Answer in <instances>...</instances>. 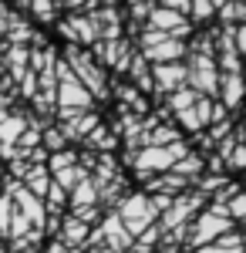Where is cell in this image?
Here are the masks:
<instances>
[{
    "instance_id": "d6a6232c",
    "label": "cell",
    "mask_w": 246,
    "mask_h": 253,
    "mask_svg": "<svg viewBox=\"0 0 246 253\" xmlns=\"http://www.w3.org/2000/svg\"><path fill=\"white\" fill-rule=\"evenodd\" d=\"M44 253H68V247H64L61 240H51V243L44 247Z\"/></svg>"
},
{
    "instance_id": "2e32d148",
    "label": "cell",
    "mask_w": 246,
    "mask_h": 253,
    "mask_svg": "<svg viewBox=\"0 0 246 253\" xmlns=\"http://www.w3.org/2000/svg\"><path fill=\"white\" fill-rule=\"evenodd\" d=\"M20 186H24V189H27L31 196L44 199L47 186H51V172H47V166H31V169L24 172V179H20Z\"/></svg>"
},
{
    "instance_id": "4fadbf2b",
    "label": "cell",
    "mask_w": 246,
    "mask_h": 253,
    "mask_svg": "<svg viewBox=\"0 0 246 253\" xmlns=\"http://www.w3.org/2000/svg\"><path fill=\"white\" fill-rule=\"evenodd\" d=\"M95 125H101V118H98L95 112H81V115L71 118V122H61V132H64L68 142H81V138L88 135Z\"/></svg>"
},
{
    "instance_id": "8992f818",
    "label": "cell",
    "mask_w": 246,
    "mask_h": 253,
    "mask_svg": "<svg viewBox=\"0 0 246 253\" xmlns=\"http://www.w3.org/2000/svg\"><path fill=\"white\" fill-rule=\"evenodd\" d=\"M145 27L159 31V34H169V38H179V41L189 38V20L182 17V14H175V10H165V7H152Z\"/></svg>"
},
{
    "instance_id": "484cf974",
    "label": "cell",
    "mask_w": 246,
    "mask_h": 253,
    "mask_svg": "<svg viewBox=\"0 0 246 253\" xmlns=\"http://www.w3.org/2000/svg\"><path fill=\"white\" fill-rule=\"evenodd\" d=\"M192 17V24H206V20L216 17V10H212V0H189V14L186 20Z\"/></svg>"
},
{
    "instance_id": "cb8c5ba5",
    "label": "cell",
    "mask_w": 246,
    "mask_h": 253,
    "mask_svg": "<svg viewBox=\"0 0 246 253\" xmlns=\"http://www.w3.org/2000/svg\"><path fill=\"white\" fill-rule=\"evenodd\" d=\"M27 14L41 24H54L57 20V7L54 0H27Z\"/></svg>"
},
{
    "instance_id": "4316f807",
    "label": "cell",
    "mask_w": 246,
    "mask_h": 253,
    "mask_svg": "<svg viewBox=\"0 0 246 253\" xmlns=\"http://www.w3.org/2000/svg\"><path fill=\"white\" fill-rule=\"evenodd\" d=\"M44 166H47V172H57V169H68V166H78V152H75V149H61V152H51Z\"/></svg>"
},
{
    "instance_id": "7402d4cb",
    "label": "cell",
    "mask_w": 246,
    "mask_h": 253,
    "mask_svg": "<svg viewBox=\"0 0 246 253\" xmlns=\"http://www.w3.org/2000/svg\"><path fill=\"white\" fill-rule=\"evenodd\" d=\"M196 91H192V88H175V91H169V95H165V108H169L172 115H175V112H186V108H192V105H196Z\"/></svg>"
},
{
    "instance_id": "d6986e66",
    "label": "cell",
    "mask_w": 246,
    "mask_h": 253,
    "mask_svg": "<svg viewBox=\"0 0 246 253\" xmlns=\"http://www.w3.org/2000/svg\"><path fill=\"white\" fill-rule=\"evenodd\" d=\"M24 128H27V115H20V112H7V118L0 122V142H3V145H14Z\"/></svg>"
},
{
    "instance_id": "836d02e7",
    "label": "cell",
    "mask_w": 246,
    "mask_h": 253,
    "mask_svg": "<svg viewBox=\"0 0 246 253\" xmlns=\"http://www.w3.org/2000/svg\"><path fill=\"white\" fill-rule=\"evenodd\" d=\"M98 7H118V0H98Z\"/></svg>"
},
{
    "instance_id": "603a6c76",
    "label": "cell",
    "mask_w": 246,
    "mask_h": 253,
    "mask_svg": "<svg viewBox=\"0 0 246 253\" xmlns=\"http://www.w3.org/2000/svg\"><path fill=\"white\" fill-rule=\"evenodd\" d=\"M152 7L155 3H149V0H128V17H132V24H128V31H145V20H149Z\"/></svg>"
},
{
    "instance_id": "9a60e30c",
    "label": "cell",
    "mask_w": 246,
    "mask_h": 253,
    "mask_svg": "<svg viewBox=\"0 0 246 253\" xmlns=\"http://www.w3.org/2000/svg\"><path fill=\"white\" fill-rule=\"evenodd\" d=\"M81 142H84V149H88V152H98V156H101V152H112L115 145H118V135H115L108 125H95V128L81 138Z\"/></svg>"
},
{
    "instance_id": "3957f363",
    "label": "cell",
    "mask_w": 246,
    "mask_h": 253,
    "mask_svg": "<svg viewBox=\"0 0 246 253\" xmlns=\"http://www.w3.org/2000/svg\"><path fill=\"white\" fill-rule=\"evenodd\" d=\"M115 216L122 219V226L128 230V236H138L142 230H149L152 223L159 219V213H155V206H152V199L145 193H128L118 199V210H115Z\"/></svg>"
},
{
    "instance_id": "ac0fdd59",
    "label": "cell",
    "mask_w": 246,
    "mask_h": 253,
    "mask_svg": "<svg viewBox=\"0 0 246 253\" xmlns=\"http://www.w3.org/2000/svg\"><path fill=\"white\" fill-rule=\"evenodd\" d=\"M203 159H206V156H199V152H192V149H189V152H186V156L179 159V162L172 166L169 172H175V175H182V179H189V182H192L196 175H203V172H206Z\"/></svg>"
},
{
    "instance_id": "5bb4252c",
    "label": "cell",
    "mask_w": 246,
    "mask_h": 253,
    "mask_svg": "<svg viewBox=\"0 0 246 253\" xmlns=\"http://www.w3.org/2000/svg\"><path fill=\"white\" fill-rule=\"evenodd\" d=\"M115 98L122 101V112H132V115H138V118L149 115V101H145V95L135 91L132 84H118V88H115Z\"/></svg>"
},
{
    "instance_id": "30bf717a",
    "label": "cell",
    "mask_w": 246,
    "mask_h": 253,
    "mask_svg": "<svg viewBox=\"0 0 246 253\" xmlns=\"http://www.w3.org/2000/svg\"><path fill=\"white\" fill-rule=\"evenodd\" d=\"M128 78H132V88L135 91H142V95H152L155 88H152V64L138 51L132 54V61H128V71H125Z\"/></svg>"
},
{
    "instance_id": "9c48e42d",
    "label": "cell",
    "mask_w": 246,
    "mask_h": 253,
    "mask_svg": "<svg viewBox=\"0 0 246 253\" xmlns=\"http://www.w3.org/2000/svg\"><path fill=\"white\" fill-rule=\"evenodd\" d=\"M216 95H219V105L233 115V112L240 108V98H243V78H240V75H219Z\"/></svg>"
},
{
    "instance_id": "83f0119b",
    "label": "cell",
    "mask_w": 246,
    "mask_h": 253,
    "mask_svg": "<svg viewBox=\"0 0 246 253\" xmlns=\"http://www.w3.org/2000/svg\"><path fill=\"white\" fill-rule=\"evenodd\" d=\"M175 122H179V125H182L186 132H192V135L206 128V125H203V118L196 115V108H186V112H175Z\"/></svg>"
},
{
    "instance_id": "f546056e",
    "label": "cell",
    "mask_w": 246,
    "mask_h": 253,
    "mask_svg": "<svg viewBox=\"0 0 246 253\" xmlns=\"http://www.w3.org/2000/svg\"><path fill=\"white\" fill-rule=\"evenodd\" d=\"M223 166H226L229 172H240V169L246 166V145H243V142H240V145H233V152L223 159Z\"/></svg>"
},
{
    "instance_id": "8fae6325",
    "label": "cell",
    "mask_w": 246,
    "mask_h": 253,
    "mask_svg": "<svg viewBox=\"0 0 246 253\" xmlns=\"http://www.w3.org/2000/svg\"><path fill=\"white\" fill-rule=\"evenodd\" d=\"M145 189L152 193H162V196H179V193H186L189 189V179H182V175H175V172H159V175H152L149 182H145Z\"/></svg>"
},
{
    "instance_id": "44dd1931",
    "label": "cell",
    "mask_w": 246,
    "mask_h": 253,
    "mask_svg": "<svg viewBox=\"0 0 246 253\" xmlns=\"http://www.w3.org/2000/svg\"><path fill=\"white\" fill-rule=\"evenodd\" d=\"M216 14H219V24H223V27H236V24L246 20V3L243 0H229V3H223Z\"/></svg>"
},
{
    "instance_id": "d4e9b609",
    "label": "cell",
    "mask_w": 246,
    "mask_h": 253,
    "mask_svg": "<svg viewBox=\"0 0 246 253\" xmlns=\"http://www.w3.org/2000/svg\"><path fill=\"white\" fill-rule=\"evenodd\" d=\"M41 149L51 156V152H61V149H68V138H64V132L61 128H54V125H47L44 132H41Z\"/></svg>"
},
{
    "instance_id": "7c38bea8",
    "label": "cell",
    "mask_w": 246,
    "mask_h": 253,
    "mask_svg": "<svg viewBox=\"0 0 246 253\" xmlns=\"http://www.w3.org/2000/svg\"><path fill=\"white\" fill-rule=\"evenodd\" d=\"M88 233H91L88 223H81V219H75V216H68V219H61V230H57L54 240H61L64 247H84Z\"/></svg>"
},
{
    "instance_id": "e0dca14e",
    "label": "cell",
    "mask_w": 246,
    "mask_h": 253,
    "mask_svg": "<svg viewBox=\"0 0 246 253\" xmlns=\"http://www.w3.org/2000/svg\"><path fill=\"white\" fill-rule=\"evenodd\" d=\"M68 203H71V210H88V206H98V189H95V182H91V175H88V179H81L75 189L68 193Z\"/></svg>"
},
{
    "instance_id": "ffe728a7",
    "label": "cell",
    "mask_w": 246,
    "mask_h": 253,
    "mask_svg": "<svg viewBox=\"0 0 246 253\" xmlns=\"http://www.w3.org/2000/svg\"><path fill=\"white\" fill-rule=\"evenodd\" d=\"M81 179H88V172H84L81 166H68V169H57V172H51V182H54V186H61L64 193H71Z\"/></svg>"
},
{
    "instance_id": "4dcf8cb0",
    "label": "cell",
    "mask_w": 246,
    "mask_h": 253,
    "mask_svg": "<svg viewBox=\"0 0 246 253\" xmlns=\"http://www.w3.org/2000/svg\"><path fill=\"white\" fill-rule=\"evenodd\" d=\"M20 95L27 98V101H31V98L38 95V75H34V71H31V68H27V71H24V75H20Z\"/></svg>"
},
{
    "instance_id": "ba28073f",
    "label": "cell",
    "mask_w": 246,
    "mask_h": 253,
    "mask_svg": "<svg viewBox=\"0 0 246 253\" xmlns=\"http://www.w3.org/2000/svg\"><path fill=\"white\" fill-rule=\"evenodd\" d=\"M98 240H101V247H105L108 253H125V250H132V236H128V230L122 226V219H118L115 213L101 216Z\"/></svg>"
},
{
    "instance_id": "52a82bcc",
    "label": "cell",
    "mask_w": 246,
    "mask_h": 253,
    "mask_svg": "<svg viewBox=\"0 0 246 253\" xmlns=\"http://www.w3.org/2000/svg\"><path fill=\"white\" fill-rule=\"evenodd\" d=\"M152 95H169L175 88H186V64L182 61H169V64H152Z\"/></svg>"
},
{
    "instance_id": "5b68a950",
    "label": "cell",
    "mask_w": 246,
    "mask_h": 253,
    "mask_svg": "<svg viewBox=\"0 0 246 253\" xmlns=\"http://www.w3.org/2000/svg\"><path fill=\"white\" fill-rule=\"evenodd\" d=\"M138 44H142V58L149 61V64H169V61H182L186 58V41L179 38H169V34H159V31H142V38H138Z\"/></svg>"
},
{
    "instance_id": "1f68e13d",
    "label": "cell",
    "mask_w": 246,
    "mask_h": 253,
    "mask_svg": "<svg viewBox=\"0 0 246 253\" xmlns=\"http://www.w3.org/2000/svg\"><path fill=\"white\" fill-rule=\"evenodd\" d=\"M155 7H165V10H175V14H189V0H159Z\"/></svg>"
},
{
    "instance_id": "8d00e7d4",
    "label": "cell",
    "mask_w": 246,
    "mask_h": 253,
    "mask_svg": "<svg viewBox=\"0 0 246 253\" xmlns=\"http://www.w3.org/2000/svg\"><path fill=\"white\" fill-rule=\"evenodd\" d=\"M0 253H3V240H0Z\"/></svg>"
},
{
    "instance_id": "6da1fadb",
    "label": "cell",
    "mask_w": 246,
    "mask_h": 253,
    "mask_svg": "<svg viewBox=\"0 0 246 253\" xmlns=\"http://www.w3.org/2000/svg\"><path fill=\"white\" fill-rule=\"evenodd\" d=\"M61 61L71 68V75L81 81V88L95 98V101H98V98H108V78H105V71L95 64V58H91L84 47L68 44V47H64V58H61Z\"/></svg>"
},
{
    "instance_id": "7a4b0ae2",
    "label": "cell",
    "mask_w": 246,
    "mask_h": 253,
    "mask_svg": "<svg viewBox=\"0 0 246 253\" xmlns=\"http://www.w3.org/2000/svg\"><path fill=\"white\" fill-rule=\"evenodd\" d=\"M186 152H189V145H186V142H172V145H145V149H138V152H135L132 169H135V175H138L142 182H149L152 175L169 172V169L186 156Z\"/></svg>"
},
{
    "instance_id": "f1b7e54d",
    "label": "cell",
    "mask_w": 246,
    "mask_h": 253,
    "mask_svg": "<svg viewBox=\"0 0 246 253\" xmlns=\"http://www.w3.org/2000/svg\"><path fill=\"white\" fill-rule=\"evenodd\" d=\"M226 216L233 219V223H240V219L246 216V196L243 193H236V196L226 199Z\"/></svg>"
},
{
    "instance_id": "e575fe53",
    "label": "cell",
    "mask_w": 246,
    "mask_h": 253,
    "mask_svg": "<svg viewBox=\"0 0 246 253\" xmlns=\"http://www.w3.org/2000/svg\"><path fill=\"white\" fill-rule=\"evenodd\" d=\"M3 14H7V3H3V0H0V17H3Z\"/></svg>"
},
{
    "instance_id": "277c9868",
    "label": "cell",
    "mask_w": 246,
    "mask_h": 253,
    "mask_svg": "<svg viewBox=\"0 0 246 253\" xmlns=\"http://www.w3.org/2000/svg\"><path fill=\"white\" fill-rule=\"evenodd\" d=\"M229 230H236V223L229 219V216H219V213H196L189 219V226H186V247L189 250H199V247H206L212 243L216 236L229 233Z\"/></svg>"
},
{
    "instance_id": "d590c367",
    "label": "cell",
    "mask_w": 246,
    "mask_h": 253,
    "mask_svg": "<svg viewBox=\"0 0 246 253\" xmlns=\"http://www.w3.org/2000/svg\"><path fill=\"white\" fill-rule=\"evenodd\" d=\"M3 17H7V14H3ZM3 17H0V34H3Z\"/></svg>"
}]
</instances>
